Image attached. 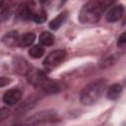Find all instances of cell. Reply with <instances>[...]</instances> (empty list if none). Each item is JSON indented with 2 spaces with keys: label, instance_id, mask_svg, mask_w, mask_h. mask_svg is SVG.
<instances>
[{
  "label": "cell",
  "instance_id": "1",
  "mask_svg": "<svg viewBox=\"0 0 126 126\" xmlns=\"http://www.w3.org/2000/svg\"><path fill=\"white\" fill-rule=\"evenodd\" d=\"M106 86L107 81L104 79H99L90 83L82 90L80 94V102L83 105L94 104L102 95Z\"/></svg>",
  "mask_w": 126,
  "mask_h": 126
},
{
  "label": "cell",
  "instance_id": "2",
  "mask_svg": "<svg viewBox=\"0 0 126 126\" xmlns=\"http://www.w3.org/2000/svg\"><path fill=\"white\" fill-rule=\"evenodd\" d=\"M102 12L103 9L97 0H92L82 8L79 14V20L83 24H94L99 20Z\"/></svg>",
  "mask_w": 126,
  "mask_h": 126
},
{
  "label": "cell",
  "instance_id": "3",
  "mask_svg": "<svg viewBox=\"0 0 126 126\" xmlns=\"http://www.w3.org/2000/svg\"><path fill=\"white\" fill-rule=\"evenodd\" d=\"M57 120V113L53 110H43L31 116L28 120V124H41L47 122H54Z\"/></svg>",
  "mask_w": 126,
  "mask_h": 126
},
{
  "label": "cell",
  "instance_id": "4",
  "mask_svg": "<svg viewBox=\"0 0 126 126\" xmlns=\"http://www.w3.org/2000/svg\"><path fill=\"white\" fill-rule=\"evenodd\" d=\"M66 55H67V53L63 49L54 50L46 56V58L43 61V64L45 66H56L65 59Z\"/></svg>",
  "mask_w": 126,
  "mask_h": 126
},
{
  "label": "cell",
  "instance_id": "5",
  "mask_svg": "<svg viewBox=\"0 0 126 126\" xmlns=\"http://www.w3.org/2000/svg\"><path fill=\"white\" fill-rule=\"evenodd\" d=\"M37 87H40L41 90L45 93V94H57L59 91H60V87L53 81L51 80H48L46 77H44L40 82L39 84L37 85Z\"/></svg>",
  "mask_w": 126,
  "mask_h": 126
},
{
  "label": "cell",
  "instance_id": "6",
  "mask_svg": "<svg viewBox=\"0 0 126 126\" xmlns=\"http://www.w3.org/2000/svg\"><path fill=\"white\" fill-rule=\"evenodd\" d=\"M21 97H22L21 91H19L18 89H11V90L7 91L4 94L3 100L8 105H14L17 102H19V100L21 99Z\"/></svg>",
  "mask_w": 126,
  "mask_h": 126
},
{
  "label": "cell",
  "instance_id": "7",
  "mask_svg": "<svg viewBox=\"0 0 126 126\" xmlns=\"http://www.w3.org/2000/svg\"><path fill=\"white\" fill-rule=\"evenodd\" d=\"M124 13V7L123 5H118L113 8H111L107 14H106V20L108 22H117Z\"/></svg>",
  "mask_w": 126,
  "mask_h": 126
},
{
  "label": "cell",
  "instance_id": "8",
  "mask_svg": "<svg viewBox=\"0 0 126 126\" xmlns=\"http://www.w3.org/2000/svg\"><path fill=\"white\" fill-rule=\"evenodd\" d=\"M19 38H20L19 32L17 31H11V32H8L2 37V42L7 46L12 47L19 44Z\"/></svg>",
  "mask_w": 126,
  "mask_h": 126
},
{
  "label": "cell",
  "instance_id": "9",
  "mask_svg": "<svg viewBox=\"0 0 126 126\" xmlns=\"http://www.w3.org/2000/svg\"><path fill=\"white\" fill-rule=\"evenodd\" d=\"M68 17V12L67 11H64V12H61L57 17H55L50 23H49V28L53 31H56L58 30L66 21Z\"/></svg>",
  "mask_w": 126,
  "mask_h": 126
},
{
  "label": "cell",
  "instance_id": "10",
  "mask_svg": "<svg viewBox=\"0 0 126 126\" xmlns=\"http://www.w3.org/2000/svg\"><path fill=\"white\" fill-rule=\"evenodd\" d=\"M121 93H122L121 85L120 84H113L108 88L107 93H106V97L110 100H115L120 96Z\"/></svg>",
  "mask_w": 126,
  "mask_h": 126
},
{
  "label": "cell",
  "instance_id": "11",
  "mask_svg": "<svg viewBox=\"0 0 126 126\" xmlns=\"http://www.w3.org/2000/svg\"><path fill=\"white\" fill-rule=\"evenodd\" d=\"M35 39V34L33 32H26L19 38V45L22 47L31 46Z\"/></svg>",
  "mask_w": 126,
  "mask_h": 126
},
{
  "label": "cell",
  "instance_id": "12",
  "mask_svg": "<svg viewBox=\"0 0 126 126\" xmlns=\"http://www.w3.org/2000/svg\"><path fill=\"white\" fill-rule=\"evenodd\" d=\"M54 40H55L54 35L49 32H43L39 35V43L41 45L50 46L54 43Z\"/></svg>",
  "mask_w": 126,
  "mask_h": 126
},
{
  "label": "cell",
  "instance_id": "13",
  "mask_svg": "<svg viewBox=\"0 0 126 126\" xmlns=\"http://www.w3.org/2000/svg\"><path fill=\"white\" fill-rule=\"evenodd\" d=\"M44 51L45 50H44V47H42V45L36 44V45H33L30 48L29 54L32 58H40L44 54Z\"/></svg>",
  "mask_w": 126,
  "mask_h": 126
},
{
  "label": "cell",
  "instance_id": "14",
  "mask_svg": "<svg viewBox=\"0 0 126 126\" xmlns=\"http://www.w3.org/2000/svg\"><path fill=\"white\" fill-rule=\"evenodd\" d=\"M31 20H32L35 23H43L46 20V13L43 10H35L33 12V14L32 15Z\"/></svg>",
  "mask_w": 126,
  "mask_h": 126
},
{
  "label": "cell",
  "instance_id": "15",
  "mask_svg": "<svg viewBox=\"0 0 126 126\" xmlns=\"http://www.w3.org/2000/svg\"><path fill=\"white\" fill-rule=\"evenodd\" d=\"M120 58V54H113V55H110L108 58H106L102 64H101V68H107L109 66H112L113 64H115L117 62V60Z\"/></svg>",
  "mask_w": 126,
  "mask_h": 126
},
{
  "label": "cell",
  "instance_id": "16",
  "mask_svg": "<svg viewBox=\"0 0 126 126\" xmlns=\"http://www.w3.org/2000/svg\"><path fill=\"white\" fill-rule=\"evenodd\" d=\"M34 103H35V100H33V99H28V100H26L25 102H24V104L23 105H21L20 107H19V109H18V111H20V112H27V111H29V109H31V108H32L33 106H34Z\"/></svg>",
  "mask_w": 126,
  "mask_h": 126
},
{
  "label": "cell",
  "instance_id": "17",
  "mask_svg": "<svg viewBox=\"0 0 126 126\" xmlns=\"http://www.w3.org/2000/svg\"><path fill=\"white\" fill-rule=\"evenodd\" d=\"M10 114V109L7 107H2L0 109V122H2L3 120H5Z\"/></svg>",
  "mask_w": 126,
  "mask_h": 126
},
{
  "label": "cell",
  "instance_id": "18",
  "mask_svg": "<svg viewBox=\"0 0 126 126\" xmlns=\"http://www.w3.org/2000/svg\"><path fill=\"white\" fill-rule=\"evenodd\" d=\"M114 1H115V0H97V2L99 3V5H100L101 8L103 9V11H104L108 6H110Z\"/></svg>",
  "mask_w": 126,
  "mask_h": 126
},
{
  "label": "cell",
  "instance_id": "19",
  "mask_svg": "<svg viewBox=\"0 0 126 126\" xmlns=\"http://www.w3.org/2000/svg\"><path fill=\"white\" fill-rule=\"evenodd\" d=\"M125 43H126V32H123V33L119 36V38H118L117 45H118L119 47H123V46L125 45Z\"/></svg>",
  "mask_w": 126,
  "mask_h": 126
},
{
  "label": "cell",
  "instance_id": "20",
  "mask_svg": "<svg viewBox=\"0 0 126 126\" xmlns=\"http://www.w3.org/2000/svg\"><path fill=\"white\" fill-rule=\"evenodd\" d=\"M10 83V79L6 78V77H1L0 78V88H3L5 86H7Z\"/></svg>",
  "mask_w": 126,
  "mask_h": 126
},
{
  "label": "cell",
  "instance_id": "21",
  "mask_svg": "<svg viewBox=\"0 0 126 126\" xmlns=\"http://www.w3.org/2000/svg\"><path fill=\"white\" fill-rule=\"evenodd\" d=\"M39 2H40L42 5H44V6H46V5L48 6V5L52 2V0H39Z\"/></svg>",
  "mask_w": 126,
  "mask_h": 126
},
{
  "label": "cell",
  "instance_id": "22",
  "mask_svg": "<svg viewBox=\"0 0 126 126\" xmlns=\"http://www.w3.org/2000/svg\"><path fill=\"white\" fill-rule=\"evenodd\" d=\"M62 1H63V2H64V1H65V0H62Z\"/></svg>",
  "mask_w": 126,
  "mask_h": 126
}]
</instances>
